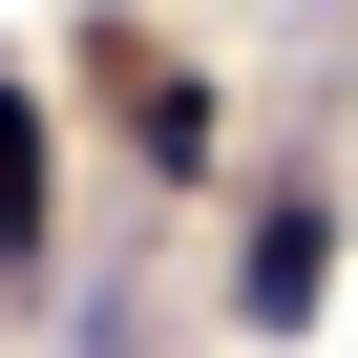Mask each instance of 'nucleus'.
<instances>
[{
	"label": "nucleus",
	"mask_w": 358,
	"mask_h": 358,
	"mask_svg": "<svg viewBox=\"0 0 358 358\" xmlns=\"http://www.w3.org/2000/svg\"><path fill=\"white\" fill-rule=\"evenodd\" d=\"M316 274H337V232H316V190H274V211H253V253H232V316H253V337H295V316H316Z\"/></svg>",
	"instance_id": "f257e3e1"
},
{
	"label": "nucleus",
	"mask_w": 358,
	"mask_h": 358,
	"mask_svg": "<svg viewBox=\"0 0 358 358\" xmlns=\"http://www.w3.org/2000/svg\"><path fill=\"white\" fill-rule=\"evenodd\" d=\"M0 253H43V85H0Z\"/></svg>",
	"instance_id": "f03ea898"
}]
</instances>
